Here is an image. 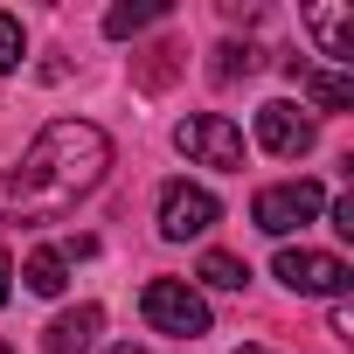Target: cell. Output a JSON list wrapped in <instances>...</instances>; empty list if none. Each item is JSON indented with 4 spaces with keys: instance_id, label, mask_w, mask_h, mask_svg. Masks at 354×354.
Segmentation results:
<instances>
[{
    "instance_id": "obj_1",
    "label": "cell",
    "mask_w": 354,
    "mask_h": 354,
    "mask_svg": "<svg viewBox=\"0 0 354 354\" xmlns=\"http://www.w3.org/2000/svg\"><path fill=\"white\" fill-rule=\"evenodd\" d=\"M111 167V139L91 118H56L28 139L21 167L0 174V223H63Z\"/></svg>"
},
{
    "instance_id": "obj_2",
    "label": "cell",
    "mask_w": 354,
    "mask_h": 354,
    "mask_svg": "<svg viewBox=\"0 0 354 354\" xmlns=\"http://www.w3.org/2000/svg\"><path fill=\"white\" fill-rule=\"evenodd\" d=\"M139 313H146L153 333H174V340H202L209 333V299L195 285H181V278H153L139 292Z\"/></svg>"
},
{
    "instance_id": "obj_3",
    "label": "cell",
    "mask_w": 354,
    "mask_h": 354,
    "mask_svg": "<svg viewBox=\"0 0 354 354\" xmlns=\"http://www.w3.org/2000/svg\"><path fill=\"white\" fill-rule=\"evenodd\" d=\"M319 209H326V188H319V181H278V188H257L250 223H257L264 236H292V230H306Z\"/></svg>"
},
{
    "instance_id": "obj_4",
    "label": "cell",
    "mask_w": 354,
    "mask_h": 354,
    "mask_svg": "<svg viewBox=\"0 0 354 354\" xmlns=\"http://www.w3.org/2000/svg\"><path fill=\"white\" fill-rule=\"evenodd\" d=\"M174 146H181L195 167H223V174L243 167V132H236L223 111H195V118H181V125H174Z\"/></svg>"
},
{
    "instance_id": "obj_5",
    "label": "cell",
    "mask_w": 354,
    "mask_h": 354,
    "mask_svg": "<svg viewBox=\"0 0 354 354\" xmlns=\"http://www.w3.org/2000/svg\"><path fill=\"white\" fill-rule=\"evenodd\" d=\"M216 216H223V202H216L209 188H195V181H167V188H160V236H167V243L209 236Z\"/></svg>"
},
{
    "instance_id": "obj_6",
    "label": "cell",
    "mask_w": 354,
    "mask_h": 354,
    "mask_svg": "<svg viewBox=\"0 0 354 354\" xmlns=\"http://www.w3.org/2000/svg\"><path fill=\"white\" fill-rule=\"evenodd\" d=\"M278 278H285L292 292H306V299H340L354 271H347L333 250H278Z\"/></svg>"
},
{
    "instance_id": "obj_7",
    "label": "cell",
    "mask_w": 354,
    "mask_h": 354,
    "mask_svg": "<svg viewBox=\"0 0 354 354\" xmlns=\"http://www.w3.org/2000/svg\"><path fill=\"white\" fill-rule=\"evenodd\" d=\"M257 146L278 153V160H299V153H313V118H306L299 104L271 97V104L257 111Z\"/></svg>"
},
{
    "instance_id": "obj_8",
    "label": "cell",
    "mask_w": 354,
    "mask_h": 354,
    "mask_svg": "<svg viewBox=\"0 0 354 354\" xmlns=\"http://www.w3.org/2000/svg\"><path fill=\"white\" fill-rule=\"evenodd\" d=\"M306 28L319 35V56H326L333 70L354 63V15H347V8H306Z\"/></svg>"
},
{
    "instance_id": "obj_9",
    "label": "cell",
    "mask_w": 354,
    "mask_h": 354,
    "mask_svg": "<svg viewBox=\"0 0 354 354\" xmlns=\"http://www.w3.org/2000/svg\"><path fill=\"white\" fill-rule=\"evenodd\" d=\"M97 326H104V313H97V306L56 313V319H49V333H42V354H84V347L97 340Z\"/></svg>"
},
{
    "instance_id": "obj_10",
    "label": "cell",
    "mask_w": 354,
    "mask_h": 354,
    "mask_svg": "<svg viewBox=\"0 0 354 354\" xmlns=\"http://www.w3.org/2000/svg\"><path fill=\"white\" fill-rule=\"evenodd\" d=\"M292 84H299L319 111H354V77H347V70H292Z\"/></svg>"
},
{
    "instance_id": "obj_11",
    "label": "cell",
    "mask_w": 354,
    "mask_h": 354,
    "mask_svg": "<svg viewBox=\"0 0 354 354\" xmlns=\"http://www.w3.org/2000/svg\"><path fill=\"white\" fill-rule=\"evenodd\" d=\"M21 278H28V292H42V299H56V292L70 285V257H63V250H35V257L21 264Z\"/></svg>"
},
{
    "instance_id": "obj_12",
    "label": "cell",
    "mask_w": 354,
    "mask_h": 354,
    "mask_svg": "<svg viewBox=\"0 0 354 354\" xmlns=\"http://www.w3.org/2000/svg\"><path fill=\"white\" fill-rule=\"evenodd\" d=\"M202 285H216V292H243V285H250V264L230 257V250H209V257H202Z\"/></svg>"
},
{
    "instance_id": "obj_13",
    "label": "cell",
    "mask_w": 354,
    "mask_h": 354,
    "mask_svg": "<svg viewBox=\"0 0 354 354\" xmlns=\"http://www.w3.org/2000/svg\"><path fill=\"white\" fill-rule=\"evenodd\" d=\"M160 15H167L160 0H139V8H111V15H104V35H111V42H125V35H139V28H153Z\"/></svg>"
},
{
    "instance_id": "obj_14",
    "label": "cell",
    "mask_w": 354,
    "mask_h": 354,
    "mask_svg": "<svg viewBox=\"0 0 354 354\" xmlns=\"http://www.w3.org/2000/svg\"><path fill=\"white\" fill-rule=\"evenodd\" d=\"M257 70V49L250 42H223L216 49V84H236V77H250Z\"/></svg>"
},
{
    "instance_id": "obj_15",
    "label": "cell",
    "mask_w": 354,
    "mask_h": 354,
    "mask_svg": "<svg viewBox=\"0 0 354 354\" xmlns=\"http://www.w3.org/2000/svg\"><path fill=\"white\" fill-rule=\"evenodd\" d=\"M15 63H21V21H15V15H0V77H8Z\"/></svg>"
},
{
    "instance_id": "obj_16",
    "label": "cell",
    "mask_w": 354,
    "mask_h": 354,
    "mask_svg": "<svg viewBox=\"0 0 354 354\" xmlns=\"http://www.w3.org/2000/svg\"><path fill=\"white\" fill-rule=\"evenodd\" d=\"M333 230H340V236H354V195H340V202H333Z\"/></svg>"
},
{
    "instance_id": "obj_17",
    "label": "cell",
    "mask_w": 354,
    "mask_h": 354,
    "mask_svg": "<svg viewBox=\"0 0 354 354\" xmlns=\"http://www.w3.org/2000/svg\"><path fill=\"white\" fill-rule=\"evenodd\" d=\"M8 278H15V264H8V257H0V306H8V292H15Z\"/></svg>"
},
{
    "instance_id": "obj_18",
    "label": "cell",
    "mask_w": 354,
    "mask_h": 354,
    "mask_svg": "<svg viewBox=\"0 0 354 354\" xmlns=\"http://www.w3.org/2000/svg\"><path fill=\"white\" fill-rule=\"evenodd\" d=\"M104 354H146V347H132V340H118V347H104Z\"/></svg>"
},
{
    "instance_id": "obj_19",
    "label": "cell",
    "mask_w": 354,
    "mask_h": 354,
    "mask_svg": "<svg viewBox=\"0 0 354 354\" xmlns=\"http://www.w3.org/2000/svg\"><path fill=\"white\" fill-rule=\"evenodd\" d=\"M236 354H271V347H236Z\"/></svg>"
},
{
    "instance_id": "obj_20",
    "label": "cell",
    "mask_w": 354,
    "mask_h": 354,
    "mask_svg": "<svg viewBox=\"0 0 354 354\" xmlns=\"http://www.w3.org/2000/svg\"><path fill=\"white\" fill-rule=\"evenodd\" d=\"M0 354H15V347H8V340H0Z\"/></svg>"
}]
</instances>
